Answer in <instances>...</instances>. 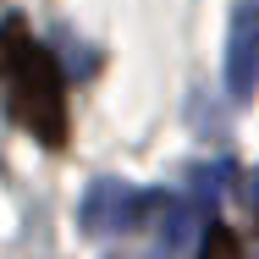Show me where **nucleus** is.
<instances>
[{"instance_id": "nucleus-5", "label": "nucleus", "mask_w": 259, "mask_h": 259, "mask_svg": "<svg viewBox=\"0 0 259 259\" xmlns=\"http://www.w3.org/2000/svg\"><path fill=\"white\" fill-rule=\"evenodd\" d=\"M254 221H259V188H254Z\"/></svg>"}, {"instance_id": "nucleus-2", "label": "nucleus", "mask_w": 259, "mask_h": 259, "mask_svg": "<svg viewBox=\"0 0 259 259\" xmlns=\"http://www.w3.org/2000/svg\"><path fill=\"white\" fill-rule=\"evenodd\" d=\"M155 204H160V193H133L121 177H100V182L83 193L77 221H83V232H127V226H138Z\"/></svg>"}, {"instance_id": "nucleus-6", "label": "nucleus", "mask_w": 259, "mask_h": 259, "mask_svg": "<svg viewBox=\"0 0 259 259\" xmlns=\"http://www.w3.org/2000/svg\"><path fill=\"white\" fill-rule=\"evenodd\" d=\"M237 6H259V0H237Z\"/></svg>"}, {"instance_id": "nucleus-3", "label": "nucleus", "mask_w": 259, "mask_h": 259, "mask_svg": "<svg viewBox=\"0 0 259 259\" xmlns=\"http://www.w3.org/2000/svg\"><path fill=\"white\" fill-rule=\"evenodd\" d=\"M259 83V6L232 11V33H226V89L232 100H248Z\"/></svg>"}, {"instance_id": "nucleus-1", "label": "nucleus", "mask_w": 259, "mask_h": 259, "mask_svg": "<svg viewBox=\"0 0 259 259\" xmlns=\"http://www.w3.org/2000/svg\"><path fill=\"white\" fill-rule=\"evenodd\" d=\"M0 105L17 127H28L39 144H66V94H61V61H55L17 17L0 22Z\"/></svg>"}, {"instance_id": "nucleus-4", "label": "nucleus", "mask_w": 259, "mask_h": 259, "mask_svg": "<svg viewBox=\"0 0 259 259\" xmlns=\"http://www.w3.org/2000/svg\"><path fill=\"white\" fill-rule=\"evenodd\" d=\"M199 259H243L237 232H232V226H221V221H209V226H204V248H199Z\"/></svg>"}]
</instances>
